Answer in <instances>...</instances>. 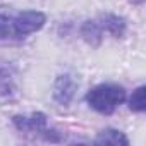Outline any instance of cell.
<instances>
[{
  "label": "cell",
  "instance_id": "1",
  "mask_svg": "<svg viewBox=\"0 0 146 146\" xmlns=\"http://www.w3.org/2000/svg\"><path fill=\"white\" fill-rule=\"evenodd\" d=\"M46 23L43 12L38 11H24L16 16L0 14V40H21L35 31H40Z\"/></svg>",
  "mask_w": 146,
  "mask_h": 146
},
{
  "label": "cell",
  "instance_id": "2",
  "mask_svg": "<svg viewBox=\"0 0 146 146\" xmlns=\"http://www.w3.org/2000/svg\"><path fill=\"white\" fill-rule=\"evenodd\" d=\"M86 102L98 113L110 115L125 102V90L117 84H98L86 93Z\"/></svg>",
  "mask_w": 146,
  "mask_h": 146
},
{
  "label": "cell",
  "instance_id": "3",
  "mask_svg": "<svg viewBox=\"0 0 146 146\" xmlns=\"http://www.w3.org/2000/svg\"><path fill=\"white\" fill-rule=\"evenodd\" d=\"M17 131L26 134H45L46 136V115L41 112H35L31 115H16L12 119Z\"/></svg>",
  "mask_w": 146,
  "mask_h": 146
},
{
  "label": "cell",
  "instance_id": "4",
  "mask_svg": "<svg viewBox=\"0 0 146 146\" xmlns=\"http://www.w3.org/2000/svg\"><path fill=\"white\" fill-rule=\"evenodd\" d=\"M76 90H78V81L74 79V76L60 74L53 84V98L58 105L67 107L72 102V98H74Z\"/></svg>",
  "mask_w": 146,
  "mask_h": 146
},
{
  "label": "cell",
  "instance_id": "5",
  "mask_svg": "<svg viewBox=\"0 0 146 146\" xmlns=\"http://www.w3.org/2000/svg\"><path fill=\"white\" fill-rule=\"evenodd\" d=\"M103 33H110L113 38H122L125 33V19L115 14H102L96 17Z\"/></svg>",
  "mask_w": 146,
  "mask_h": 146
},
{
  "label": "cell",
  "instance_id": "6",
  "mask_svg": "<svg viewBox=\"0 0 146 146\" xmlns=\"http://www.w3.org/2000/svg\"><path fill=\"white\" fill-rule=\"evenodd\" d=\"M96 144H113V146H127L129 144V139L125 137L124 132L117 131V129H105L102 131L96 139H95Z\"/></svg>",
  "mask_w": 146,
  "mask_h": 146
},
{
  "label": "cell",
  "instance_id": "7",
  "mask_svg": "<svg viewBox=\"0 0 146 146\" xmlns=\"http://www.w3.org/2000/svg\"><path fill=\"white\" fill-rule=\"evenodd\" d=\"M16 90V84H14V78L9 72L7 67L0 65V96H9L12 95Z\"/></svg>",
  "mask_w": 146,
  "mask_h": 146
},
{
  "label": "cell",
  "instance_id": "8",
  "mask_svg": "<svg viewBox=\"0 0 146 146\" xmlns=\"http://www.w3.org/2000/svg\"><path fill=\"white\" fill-rule=\"evenodd\" d=\"M144 93H146V88L144 86H139L132 91L131 98H129V108L132 112H144L146 108V100H144Z\"/></svg>",
  "mask_w": 146,
  "mask_h": 146
}]
</instances>
